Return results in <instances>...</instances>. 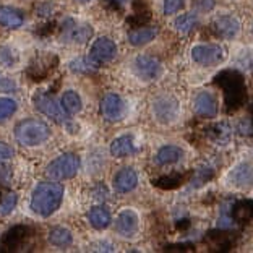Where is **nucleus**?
Here are the masks:
<instances>
[{"label":"nucleus","mask_w":253,"mask_h":253,"mask_svg":"<svg viewBox=\"0 0 253 253\" xmlns=\"http://www.w3.org/2000/svg\"><path fill=\"white\" fill-rule=\"evenodd\" d=\"M63 198V188L59 183L44 182L34 188L31 195V210L42 217H49L59 210Z\"/></svg>","instance_id":"1"},{"label":"nucleus","mask_w":253,"mask_h":253,"mask_svg":"<svg viewBox=\"0 0 253 253\" xmlns=\"http://www.w3.org/2000/svg\"><path fill=\"white\" fill-rule=\"evenodd\" d=\"M216 83L224 89L226 94V104L229 106L227 111H235L244 104L245 101V84L244 77L235 70L222 72L216 77Z\"/></svg>","instance_id":"2"},{"label":"nucleus","mask_w":253,"mask_h":253,"mask_svg":"<svg viewBox=\"0 0 253 253\" xmlns=\"http://www.w3.org/2000/svg\"><path fill=\"white\" fill-rule=\"evenodd\" d=\"M50 136L49 125L38 119H26L16 125L15 138L23 146H39Z\"/></svg>","instance_id":"3"},{"label":"nucleus","mask_w":253,"mask_h":253,"mask_svg":"<svg viewBox=\"0 0 253 253\" xmlns=\"http://www.w3.org/2000/svg\"><path fill=\"white\" fill-rule=\"evenodd\" d=\"M36 235L33 226L28 224H16L10 227L7 232L0 237V252H20L26 250V247H31V242Z\"/></svg>","instance_id":"4"},{"label":"nucleus","mask_w":253,"mask_h":253,"mask_svg":"<svg viewBox=\"0 0 253 253\" xmlns=\"http://www.w3.org/2000/svg\"><path fill=\"white\" fill-rule=\"evenodd\" d=\"M59 65V57L50 52L36 54L31 59L30 65L26 67V77L31 82H44L54 73V70Z\"/></svg>","instance_id":"5"},{"label":"nucleus","mask_w":253,"mask_h":253,"mask_svg":"<svg viewBox=\"0 0 253 253\" xmlns=\"http://www.w3.org/2000/svg\"><path fill=\"white\" fill-rule=\"evenodd\" d=\"M78 169H80V158L73 153H65L57 159H54L47 166L45 174L52 180H67L75 177Z\"/></svg>","instance_id":"6"},{"label":"nucleus","mask_w":253,"mask_h":253,"mask_svg":"<svg viewBox=\"0 0 253 253\" xmlns=\"http://www.w3.org/2000/svg\"><path fill=\"white\" fill-rule=\"evenodd\" d=\"M192 59L198 63V65H217L226 59V50L222 45L217 44H201L195 45L192 49Z\"/></svg>","instance_id":"7"},{"label":"nucleus","mask_w":253,"mask_h":253,"mask_svg":"<svg viewBox=\"0 0 253 253\" xmlns=\"http://www.w3.org/2000/svg\"><path fill=\"white\" fill-rule=\"evenodd\" d=\"M33 102H34V107H36L39 112L45 114L47 117L55 120L57 124H63L67 120L63 107H60L54 97L49 96L47 93H44V91H38V93L33 96Z\"/></svg>","instance_id":"8"},{"label":"nucleus","mask_w":253,"mask_h":253,"mask_svg":"<svg viewBox=\"0 0 253 253\" xmlns=\"http://www.w3.org/2000/svg\"><path fill=\"white\" fill-rule=\"evenodd\" d=\"M93 36V28L89 25H80L72 18H67L63 23L60 39L63 42H75V44H84Z\"/></svg>","instance_id":"9"},{"label":"nucleus","mask_w":253,"mask_h":253,"mask_svg":"<svg viewBox=\"0 0 253 253\" xmlns=\"http://www.w3.org/2000/svg\"><path fill=\"white\" fill-rule=\"evenodd\" d=\"M117 54V45L114 44L112 39L109 38H99L97 41L93 44V47L89 50V59L93 60L97 67L102 65V63L111 62Z\"/></svg>","instance_id":"10"},{"label":"nucleus","mask_w":253,"mask_h":253,"mask_svg":"<svg viewBox=\"0 0 253 253\" xmlns=\"http://www.w3.org/2000/svg\"><path fill=\"white\" fill-rule=\"evenodd\" d=\"M154 116L159 120L161 124H169L174 122L179 116V102H177L175 97L172 96H166V97H159V99L154 102Z\"/></svg>","instance_id":"11"},{"label":"nucleus","mask_w":253,"mask_h":253,"mask_svg":"<svg viewBox=\"0 0 253 253\" xmlns=\"http://www.w3.org/2000/svg\"><path fill=\"white\" fill-rule=\"evenodd\" d=\"M133 67H135V72H136L138 77H140L141 80H145V82H153V80H156L161 75V70H163L161 62L151 55L136 57Z\"/></svg>","instance_id":"12"},{"label":"nucleus","mask_w":253,"mask_h":253,"mask_svg":"<svg viewBox=\"0 0 253 253\" xmlns=\"http://www.w3.org/2000/svg\"><path fill=\"white\" fill-rule=\"evenodd\" d=\"M101 112L107 120L116 122L125 116V104L122 97L116 93H109L104 96V99L101 101Z\"/></svg>","instance_id":"13"},{"label":"nucleus","mask_w":253,"mask_h":253,"mask_svg":"<svg viewBox=\"0 0 253 253\" xmlns=\"http://www.w3.org/2000/svg\"><path fill=\"white\" fill-rule=\"evenodd\" d=\"M193 111L200 117L211 119L217 114V101L214 94L208 93V91H201L197 94L193 101Z\"/></svg>","instance_id":"14"},{"label":"nucleus","mask_w":253,"mask_h":253,"mask_svg":"<svg viewBox=\"0 0 253 253\" xmlns=\"http://www.w3.org/2000/svg\"><path fill=\"white\" fill-rule=\"evenodd\" d=\"M212 31L216 36L224 38V39H231L234 36H237V33L240 31V23L234 16H219L212 21Z\"/></svg>","instance_id":"15"},{"label":"nucleus","mask_w":253,"mask_h":253,"mask_svg":"<svg viewBox=\"0 0 253 253\" xmlns=\"http://www.w3.org/2000/svg\"><path fill=\"white\" fill-rule=\"evenodd\" d=\"M116 231L122 237H133L138 232V216L133 210H124L117 217Z\"/></svg>","instance_id":"16"},{"label":"nucleus","mask_w":253,"mask_h":253,"mask_svg":"<svg viewBox=\"0 0 253 253\" xmlns=\"http://www.w3.org/2000/svg\"><path fill=\"white\" fill-rule=\"evenodd\" d=\"M138 183V175L133 169L125 168L122 170H119L116 177H114V188L117 190L119 193H128L131 192Z\"/></svg>","instance_id":"17"},{"label":"nucleus","mask_w":253,"mask_h":253,"mask_svg":"<svg viewBox=\"0 0 253 253\" xmlns=\"http://www.w3.org/2000/svg\"><path fill=\"white\" fill-rule=\"evenodd\" d=\"M229 180L235 187H247L253 183V166L250 163H242L232 169L229 174Z\"/></svg>","instance_id":"18"},{"label":"nucleus","mask_w":253,"mask_h":253,"mask_svg":"<svg viewBox=\"0 0 253 253\" xmlns=\"http://www.w3.org/2000/svg\"><path fill=\"white\" fill-rule=\"evenodd\" d=\"M232 219L239 224H247L253 221V201L242 200L232 206Z\"/></svg>","instance_id":"19"},{"label":"nucleus","mask_w":253,"mask_h":253,"mask_svg":"<svg viewBox=\"0 0 253 253\" xmlns=\"http://www.w3.org/2000/svg\"><path fill=\"white\" fill-rule=\"evenodd\" d=\"M23 23H25V18H23V13L20 10L11 7H0V25L2 26L16 30Z\"/></svg>","instance_id":"20"},{"label":"nucleus","mask_w":253,"mask_h":253,"mask_svg":"<svg viewBox=\"0 0 253 253\" xmlns=\"http://www.w3.org/2000/svg\"><path fill=\"white\" fill-rule=\"evenodd\" d=\"M158 30L156 28H148V26H140L136 30L128 33V42L131 45H145L148 42H151L154 38H156Z\"/></svg>","instance_id":"21"},{"label":"nucleus","mask_w":253,"mask_h":253,"mask_svg":"<svg viewBox=\"0 0 253 253\" xmlns=\"http://www.w3.org/2000/svg\"><path fill=\"white\" fill-rule=\"evenodd\" d=\"M133 151H135V145H133V138L130 135H124V136L116 138L111 145V154L116 158L128 156V154H131Z\"/></svg>","instance_id":"22"},{"label":"nucleus","mask_w":253,"mask_h":253,"mask_svg":"<svg viewBox=\"0 0 253 253\" xmlns=\"http://www.w3.org/2000/svg\"><path fill=\"white\" fill-rule=\"evenodd\" d=\"M183 158V151L177 146H164L161 148L158 154L154 156V161L159 166H168V164H174L179 163V161Z\"/></svg>","instance_id":"23"},{"label":"nucleus","mask_w":253,"mask_h":253,"mask_svg":"<svg viewBox=\"0 0 253 253\" xmlns=\"http://www.w3.org/2000/svg\"><path fill=\"white\" fill-rule=\"evenodd\" d=\"M88 221L91 222V226L96 229H104L111 222V212H109L104 206H94L88 212Z\"/></svg>","instance_id":"24"},{"label":"nucleus","mask_w":253,"mask_h":253,"mask_svg":"<svg viewBox=\"0 0 253 253\" xmlns=\"http://www.w3.org/2000/svg\"><path fill=\"white\" fill-rule=\"evenodd\" d=\"M82 106H83L82 97L78 96V93H75V91H67V93L62 96V107H63V111L67 114H70V116L82 111Z\"/></svg>","instance_id":"25"},{"label":"nucleus","mask_w":253,"mask_h":253,"mask_svg":"<svg viewBox=\"0 0 253 253\" xmlns=\"http://www.w3.org/2000/svg\"><path fill=\"white\" fill-rule=\"evenodd\" d=\"M72 232L65 227H54L49 232V242L55 247H67L72 244Z\"/></svg>","instance_id":"26"},{"label":"nucleus","mask_w":253,"mask_h":253,"mask_svg":"<svg viewBox=\"0 0 253 253\" xmlns=\"http://www.w3.org/2000/svg\"><path fill=\"white\" fill-rule=\"evenodd\" d=\"M183 182V177L180 174H172V175H163L159 179L153 180V185L163 190H174Z\"/></svg>","instance_id":"27"},{"label":"nucleus","mask_w":253,"mask_h":253,"mask_svg":"<svg viewBox=\"0 0 253 253\" xmlns=\"http://www.w3.org/2000/svg\"><path fill=\"white\" fill-rule=\"evenodd\" d=\"M198 23V18H197V15H193V13H185V15H182L179 16V18L175 20V30L179 31L180 34H187L190 33L195 28V25Z\"/></svg>","instance_id":"28"},{"label":"nucleus","mask_w":253,"mask_h":253,"mask_svg":"<svg viewBox=\"0 0 253 253\" xmlns=\"http://www.w3.org/2000/svg\"><path fill=\"white\" fill-rule=\"evenodd\" d=\"M16 102L10 97H0V122H5L16 112Z\"/></svg>","instance_id":"29"},{"label":"nucleus","mask_w":253,"mask_h":253,"mask_svg":"<svg viewBox=\"0 0 253 253\" xmlns=\"http://www.w3.org/2000/svg\"><path fill=\"white\" fill-rule=\"evenodd\" d=\"M16 62H18V52L11 49L10 45H2L0 47V65L13 67Z\"/></svg>","instance_id":"30"},{"label":"nucleus","mask_w":253,"mask_h":253,"mask_svg":"<svg viewBox=\"0 0 253 253\" xmlns=\"http://www.w3.org/2000/svg\"><path fill=\"white\" fill-rule=\"evenodd\" d=\"M151 20V15H149V11L148 10H138L136 8V13L133 16H130L128 18V23L131 26H135V28H140L143 25H146V23Z\"/></svg>","instance_id":"31"},{"label":"nucleus","mask_w":253,"mask_h":253,"mask_svg":"<svg viewBox=\"0 0 253 253\" xmlns=\"http://www.w3.org/2000/svg\"><path fill=\"white\" fill-rule=\"evenodd\" d=\"M70 67L73 72H91L93 67H97V65L88 57V59H78V60L72 62Z\"/></svg>","instance_id":"32"},{"label":"nucleus","mask_w":253,"mask_h":253,"mask_svg":"<svg viewBox=\"0 0 253 253\" xmlns=\"http://www.w3.org/2000/svg\"><path fill=\"white\" fill-rule=\"evenodd\" d=\"M212 177V170L211 169H198L195 170V177H193V187H200L206 183V180H210Z\"/></svg>","instance_id":"33"},{"label":"nucleus","mask_w":253,"mask_h":253,"mask_svg":"<svg viewBox=\"0 0 253 253\" xmlns=\"http://www.w3.org/2000/svg\"><path fill=\"white\" fill-rule=\"evenodd\" d=\"M183 7V0H164V13L174 15Z\"/></svg>","instance_id":"34"},{"label":"nucleus","mask_w":253,"mask_h":253,"mask_svg":"<svg viewBox=\"0 0 253 253\" xmlns=\"http://www.w3.org/2000/svg\"><path fill=\"white\" fill-rule=\"evenodd\" d=\"M15 205H16V195L11 193L8 197H5V200L2 201V205H0V212H2V214H8V212L15 208Z\"/></svg>","instance_id":"35"},{"label":"nucleus","mask_w":253,"mask_h":253,"mask_svg":"<svg viewBox=\"0 0 253 253\" xmlns=\"http://www.w3.org/2000/svg\"><path fill=\"white\" fill-rule=\"evenodd\" d=\"M13 148H11L10 145H7V143L0 141V161H5V159H10L13 158Z\"/></svg>","instance_id":"36"},{"label":"nucleus","mask_w":253,"mask_h":253,"mask_svg":"<svg viewBox=\"0 0 253 253\" xmlns=\"http://www.w3.org/2000/svg\"><path fill=\"white\" fill-rule=\"evenodd\" d=\"M10 179V168L5 164H0V182H8Z\"/></svg>","instance_id":"37"},{"label":"nucleus","mask_w":253,"mask_h":253,"mask_svg":"<svg viewBox=\"0 0 253 253\" xmlns=\"http://www.w3.org/2000/svg\"><path fill=\"white\" fill-rule=\"evenodd\" d=\"M195 3H197L201 10H210L212 8V5H214L212 0H195Z\"/></svg>","instance_id":"38"},{"label":"nucleus","mask_w":253,"mask_h":253,"mask_svg":"<svg viewBox=\"0 0 253 253\" xmlns=\"http://www.w3.org/2000/svg\"><path fill=\"white\" fill-rule=\"evenodd\" d=\"M190 249H192L190 245H170L166 250H177V252H180V250H190Z\"/></svg>","instance_id":"39"},{"label":"nucleus","mask_w":253,"mask_h":253,"mask_svg":"<svg viewBox=\"0 0 253 253\" xmlns=\"http://www.w3.org/2000/svg\"><path fill=\"white\" fill-rule=\"evenodd\" d=\"M116 2H117V3H126L128 0H116Z\"/></svg>","instance_id":"40"},{"label":"nucleus","mask_w":253,"mask_h":253,"mask_svg":"<svg viewBox=\"0 0 253 253\" xmlns=\"http://www.w3.org/2000/svg\"><path fill=\"white\" fill-rule=\"evenodd\" d=\"M77 2H80V3H86V2H89V0H77Z\"/></svg>","instance_id":"41"}]
</instances>
